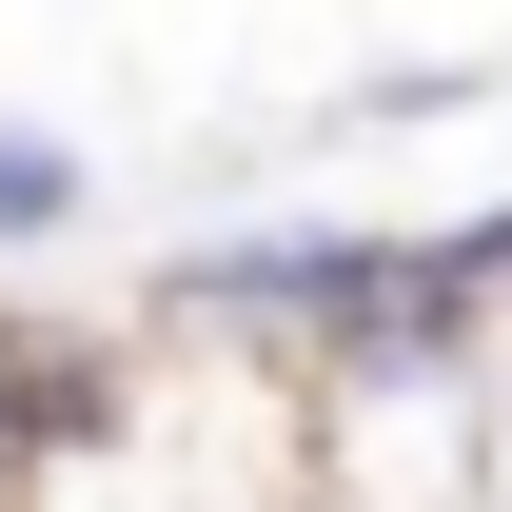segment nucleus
Wrapping results in <instances>:
<instances>
[{
    "label": "nucleus",
    "instance_id": "nucleus-1",
    "mask_svg": "<svg viewBox=\"0 0 512 512\" xmlns=\"http://www.w3.org/2000/svg\"><path fill=\"white\" fill-rule=\"evenodd\" d=\"M20 512H316V473H296V355L158 316L119 355V394L20 473Z\"/></svg>",
    "mask_w": 512,
    "mask_h": 512
},
{
    "label": "nucleus",
    "instance_id": "nucleus-2",
    "mask_svg": "<svg viewBox=\"0 0 512 512\" xmlns=\"http://www.w3.org/2000/svg\"><path fill=\"white\" fill-rule=\"evenodd\" d=\"M296 473H316V512H473L512 473L493 355H434V375H296Z\"/></svg>",
    "mask_w": 512,
    "mask_h": 512
},
{
    "label": "nucleus",
    "instance_id": "nucleus-3",
    "mask_svg": "<svg viewBox=\"0 0 512 512\" xmlns=\"http://www.w3.org/2000/svg\"><path fill=\"white\" fill-rule=\"evenodd\" d=\"M296 375H434V355H493V237L473 217H316V296L276 335Z\"/></svg>",
    "mask_w": 512,
    "mask_h": 512
},
{
    "label": "nucleus",
    "instance_id": "nucleus-4",
    "mask_svg": "<svg viewBox=\"0 0 512 512\" xmlns=\"http://www.w3.org/2000/svg\"><path fill=\"white\" fill-rule=\"evenodd\" d=\"M79 197H99V158H79V138H40V119H0V256H40V237H79Z\"/></svg>",
    "mask_w": 512,
    "mask_h": 512
},
{
    "label": "nucleus",
    "instance_id": "nucleus-5",
    "mask_svg": "<svg viewBox=\"0 0 512 512\" xmlns=\"http://www.w3.org/2000/svg\"><path fill=\"white\" fill-rule=\"evenodd\" d=\"M473 237H493V316H512V197H493V217H473Z\"/></svg>",
    "mask_w": 512,
    "mask_h": 512
},
{
    "label": "nucleus",
    "instance_id": "nucleus-6",
    "mask_svg": "<svg viewBox=\"0 0 512 512\" xmlns=\"http://www.w3.org/2000/svg\"><path fill=\"white\" fill-rule=\"evenodd\" d=\"M0 512H20V414H0Z\"/></svg>",
    "mask_w": 512,
    "mask_h": 512
}]
</instances>
